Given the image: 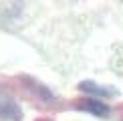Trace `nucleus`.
<instances>
[{"label": "nucleus", "mask_w": 123, "mask_h": 121, "mask_svg": "<svg viewBox=\"0 0 123 121\" xmlns=\"http://www.w3.org/2000/svg\"><path fill=\"white\" fill-rule=\"evenodd\" d=\"M77 107L83 109V111H87V113H91V115H95V117H107V115L111 113V111H109V105H105L103 101H99V99L81 101Z\"/></svg>", "instance_id": "nucleus-3"}, {"label": "nucleus", "mask_w": 123, "mask_h": 121, "mask_svg": "<svg viewBox=\"0 0 123 121\" xmlns=\"http://www.w3.org/2000/svg\"><path fill=\"white\" fill-rule=\"evenodd\" d=\"M20 119H22V109H20L18 101L0 87V121H20Z\"/></svg>", "instance_id": "nucleus-1"}, {"label": "nucleus", "mask_w": 123, "mask_h": 121, "mask_svg": "<svg viewBox=\"0 0 123 121\" xmlns=\"http://www.w3.org/2000/svg\"><path fill=\"white\" fill-rule=\"evenodd\" d=\"M79 89L83 91V93L93 95V99H99V97H115V95H117V89L107 87V85H99V83H95V81H83V83H79Z\"/></svg>", "instance_id": "nucleus-2"}]
</instances>
